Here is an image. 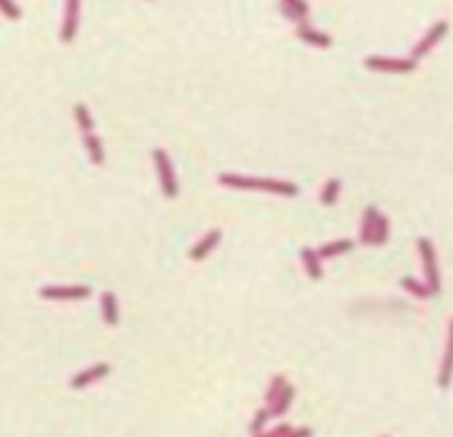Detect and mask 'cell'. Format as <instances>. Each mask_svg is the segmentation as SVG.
I'll use <instances>...</instances> for the list:
<instances>
[{
  "instance_id": "6da1fadb",
  "label": "cell",
  "mask_w": 453,
  "mask_h": 437,
  "mask_svg": "<svg viewBox=\"0 0 453 437\" xmlns=\"http://www.w3.org/2000/svg\"><path fill=\"white\" fill-rule=\"evenodd\" d=\"M218 183L227 189L236 191H262V194H273L282 198H296L298 187L287 180H273V178H251L242 174H220Z\"/></svg>"
},
{
  "instance_id": "7a4b0ae2",
  "label": "cell",
  "mask_w": 453,
  "mask_h": 437,
  "mask_svg": "<svg viewBox=\"0 0 453 437\" xmlns=\"http://www.w3.org/2000/svg\"><path fill=\"white\" fill-rule=\"evenodd\" d=\"M418 253H420V262H423V273H425V282L434 295L440 293L442 282H440V269H438V258H436V249L431 244L429 238H418Z\"/></svg>"
},
{
  "instance_id": "3957f363",
  "label": "cell",
  "mask_w": 453,
  "mask_h": 437,
  "mask_svg": "<svg viewBox=\"0 0 453 437\" xmlns=\"http://www.w3.org/2000/svg\"><path fill=\"white\" fill-rule=\"evenodd\" d=\"M154 158V167H156V174L158 180H160V189L167 198H176L178 196V180H176V171H174V165L169 160V154L165 149H154L151 151Z\"/></svg>"
},
{
  "instance_id": "277c9868",
  "label": "cell",
  "mask_w": 453,
  "mask_h": 437,
  "mask_svg": "<svg viewBox=\"0 0 453 437\" xmlns=\"http://www.w3.org/2000/svg\"><path fill=\"white\" fill-rule=\"evenodd\" d=\"M364 67L378 73H411L416 71L418 60L414 58H387V56H369L364 58Z\"/></svg>"
},
{
  "instance_id": "5b68a950",
  "label": "cell",
  "mask_w": 453,
  "mask_h": 437,
  "mask_svg": "<svg viewBox=\"0 0 453 437\" xmlns=\"http://www.w3.org/2000/svg\"><path fill=\"white\" fill-rule=\"evenodd\" d=\"M89 295H91V289L85 284L43 286V289H40V297H45V300H56V302H80V300H87Z\"/></svg>"
},
{
  "instance_id": "8992f818",
  "label": "cell",
  "mask_w": 453,
  "mask_h": 437,
  "mask_svg": "<svg viewBox=\"0 0 453 437\" xmlns=\"http://www.w3.org/2000/svg\"><path fill=\"white\" fill-rule=\"evenodd\" d=\"M447 31H449L447 20H438L436 25H431L427 34L416 42L414 49H411V58H414V60H423L427 53H431V49H434L438 42L447 36Z\"/></svg>"
},
{
  "instance_id": "52a82bcc",
  "label": "cell",
  "mask_w": 453,
  "mask_h": 437,
  "mask_svg": "<svg viewBox=\"0 0 453 437\" xmlns=\"http://www.w3.org/2000/svg\"><path fill=\"white\" fill-rule=\"evenodd\" d=\"M80 3L82 0H65V16H62V27H60V42H65V45L73 42L78 36Z\"/></svg>"
},
{
  "instance_id": "ba28073f",
  "label": "cell",
  "mask_w": 453,
  "mask_h": 437,
  "mask_svg": "<svg viewBox=\"0 0 453 437\" xmlns=\"http://www.w3.org/2000/svg\"><path fill=\"white\" fill-rule=\"evenodd\" d=\"M109 373H111V366L107 364V362H98V364H93V366H89V369L78 371L76 375L71 378L69 387H71L73 391L87 389V387L93 384V382H98V380H102V378H107Z\"/></svg>"
},
{
  "instance_id": "9c48e42d",
  "label": "cell",
  "mask_w": 453,
  "mask_h": 437,
  "mask_svg": "<svg viewBox=\"0 0 453 437\" xmlns=\"http://www.w3.org/2000/svg\"><path fill=\"white\" fill-rule=\"evenodd\" d=\"M451 380H453V317L449 319V326H447V344H445V355H442L440 371H438V387L449 389Z\"/></svg>"
},
{
  "instance_id": "30bf717a",
  "label": "cell",
  "mask_w": 453,
  "mask_h": 437,
  "mask_svg": "<svg viewBox=\"0 0 453 437\" xmlns=\"http://www.w3.org/2000/svg\"><path fill=\"white\" fill-rule=\"evenodd\" d=\"M220 240H223V231H220V229L207 231L205 236L192 247V251H189V258H192L194 262H203L205 258H209V253L218 247Z\"/></svg>"
},
{
  "instance_id": "8fae6325",
  "label": "cell",
  "mask_w": 453,
  "mask_h": 437,
  "mask_svg": "<svg viewBox=\"0 0 453 437\" xmlns=\"http://www.w3.org/2000/svg\"><path fill=\"white\" fill-rule=\"evenodd\" d=\"M296 34L302 42H307V45L315 47V49H329L333 45V40L329 34H324V31H318V29H313L309 23H304V25H298L296 27Z\"/></svg>"
},
{
  "instance_id": "7c38bea8",
  "label": "cell",
  "mask_w": 453,
  "mask_h": 437,
  "mask_svg": "<svg viewBox=\"0 0 453 437\" xmlns=\"http://www.w3.org/2000/svg\"><path fill=\"white\" fill-rule=\"evenodd\" d=\"M280 9L296 25H304L309 20V5L304 0H280Z\"/></svg>"
},
{
  "instance_id": "4fadbf2b",
  "label": "cell",
  "mask_w": 453,
  "mask_h": 437,
  "mask_svg": "<svg viewBox=\"0 0 453 437\" xmlns=\"http://www.w3.org/2000/svg\"><path fill=\"white\" fill-rule=\"evenodd\" d=\"M100 313H102V322L107 326H115L120 322V308H118V300L111 291H104L100 295Z\"/></svg>"
},
{
  "instance_id": "5bb4252c",
  "label": "cell",
  "mask_w": 453,
  "mask_h": 437,
  "mask_svg": "<svg viewBox=\"0 0 453 437\" xmlns=\"http://www.w3.org/2000/svg\"><path fill=\"white\" fill-rule=\"evenodd\" d=\"M378 216H380V211L378 207H367L364 213H362V222H360V242L362 244H371L373 240V231H376V222H378Z\"/></svg>"
},
{
  "instance_id": "9a60e30c",
  "label": "cell",
  "mask_w": 453,
  "mask_h": 437,
  "mask_svg": "<svg viewBox=\"0 0 453 437\" xmlns=\"http://www.w3.org/2000/svg\"><path fill=\"white\" fill-rule=\"evenodd\" d=\"M300 258H302V264H304V271H307V275L311 280H322V262H320V255L315 249H302L300 253Z\"/></svg>"
},
{
  "instance_id": "2e32d148",
  "label": "cell",
  "mask_w": 453,
  "mask_h": 437,
  "mask_svg": "<svg viewBox=\"0 0 453 437\" xmlns=\"http://www.w3.org/2000/svg\"><path fill=\"white\" fill-rule=\"evenodd\" d=\"M353 240H333V242H326L320 247L318 255H320V260H331V258H338V255H344V253H349L353 251Z\"/></svg>"
},
{
  "instance_id": "e0dca14e",
  "label": "cell",
  "mask_w": 453,
  "mask_h": 437,
  "mask_svg": "<svg viewBox=\"0 0 453 437\" xmlns=\"http://www.w3.org/2000/svg\"><path fill=\"white\" fill-rule=\"evenodd\" d=\"M82 145H85L87 156H89L91 162L96 165V167H100V165L104 162V149H102V140H100V138L93 133V131L82 133Z\"/></svg>"
},
{
  "instance_id": "ac0fdd59",
  "label": "cell",
  "mask_w": 453,
  "mask_h": 437,
  "mask_svg": "<svg viewBox=\"0 0 453 437\" xmlns=\"http://www.w3.org/2000/svg\"><path fill=\"white\" fill-rule=\"evenodd\" d=\"M293 398H296V389H293V384H287V387H284V391L278 396V400L269 407L271 418H282V415L291 409Z\"/></svg>"
},
{
  "instance_id": "d6986e66",
  "label": "cell",
  "mask_w": 453,
  "mask_h": 437,
  "mask_svg": "<svg viewBox=\"0 0 453 437\" xmlns=\"http://www.w3.org/2000/svg\"><path fill=\"white\" fill-rule=\"evenodd\" d=\"M400 286L411 293L414 297H418V300H429V297H434V291L429 289L427 282L425 280H416V278H403L400 280Z\"/></svg>"
},
{
  "instance_id": "ffe728a7",
  "label": "cell",
  "mask_w": 453,
  "mask_h": 437,
  "mask_svg": "<svg viewBox=\"0 0 453 437\" xmlns=\"http://www.w3.org/2000/svg\"><path fill=\"white\" fill-rule=\"evenodd\" d=\"M73 120H76L78 129L82 133H89L93 131V118H91V111L85 102H76L73 104Z\"/></svg>"
},
{
  "instance_id": "44dd1931",
  "label": "cell",
  "mask_w": 453,
  "mask_h": 437,
  "mask_svg": "<svg viewBox=\"0 0 453 437\" xmlns=\"http://www.w3.org/2000/svg\"><path fill=\"white\" fill-rule=\"evenodd\" d=\"M340 196V180L338 178H329L324 183L322 191H320V202L324 207H333L335 200Z\"/></svg>"
},
{
  "instance_id": "7402d4cb",
  "label": "cell",
  "mask_w": 453,
  "mask_h": 437,
  "mask_svg": "<svg viewBox=\"0 0 453 437\" xmlns=\"http://www.w3.org/2000/svg\"><path fill=\"white\" fill-rule=\"evenodd\" d=\"M389 233H391V222H389L387 216H378L376 231H373V240H371L373 247H382V244L389 240Z\"/></svg>"
},
{
  "instance_id": "603a6c76",
  "label": "cell",
  "mask_w": 453,
  "mask_h": 437,
  "mask_svg": "<svg viewBox=\"0 0 453 437\" xmlns=\"http://www.w3.org/2000/svg\"><path fill=\"white\" fill-rule=\"evenodd\" d=\"M287 384H289V382H287V378H284V375H273L271 384L267 389V396H265L267 407H271V404L278 400V396L284 391V387H287Z\"/></svg>"
},
{
  "instance_id": "cb8c5ba5",
  "label": "cell",
  "mask_w": 453,
  "mask_h": 437,
  "mask_svg": "<svg viewBox=\"0 0 453 437\" xmlns=\"http://www.w3.org/2000/svg\"><path fill=\"white\" fill-rule=\"evenodd\" d=\"M271 420V411H269V407H265V409H258L256 411V415H254V420H251V424H249V431H251V435H258V433H262L265 431V426H267V422Z\"/></svg>"
},
{
  "instance_id": "d4e9b609",
  "label": "cell",
  "mask_w": 453,
  "mask_h": 437,
  "mask_svg": "<svg viewBox=\"0 0 453 437\" xmlns=\"http://www.w3.org/2000/svg\"><path fill=\"white\" fill-rule=\"evenodd\" d=\"M0 14L9 20H18L20 18V7L14 3V0H0Z\"/></svg>"
},
{
  "instance_id": "484cf974",
  "label": "cell",
  "mask_w": 453,
  "mask_h": 437,
  "mask_svg": "<svg viewBox=\"0 0 453 437\" xmlns=\"http://www.w3.org/2000/svg\"><path fill=\"white\" fill-rule=\"evenodd\" d=\"M291 431V426L289 424H278L276 429H271V431H262V433H258V435H254V437H284Z\"/></svg>"
},
{
  "instance_id": "4316f807",
  "label": "cell",
  "mask_w": 453,
  "mask_h": 437,
  "mask_svg": "<svg viewBox=\"0 0 453 437\" xmlns=\"http://www.w3.org/2000/svg\"><path fill=\"white\" fill-rule=\"evenodd\" d=\"M311 435H313V433H311L309 426H300V429H291L284 437H311Z\"/></svg>"
},
{
  "instance_id": "83f0119b",
  "label": "cell",
  "mask_w": 453,
  "mask_h": 437,
  "mask_svg": "<svg viewBox=\"0 0 453 437\" xmlns=\"http://www.w3.org/2000/svg\"><path fill=\"white\" fill-rule=\"evenodd\" d=\"M382 437H389V435H382Z\"/></svg>"
}]
</instances>
